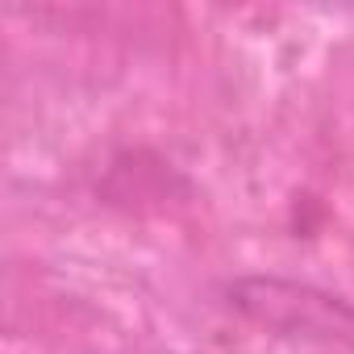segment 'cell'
Masks as SVG:
<instances>
[{"mask_svg":"<svg viewBox=\"0 0 354 354\" xmlns=\"http://www.w3.org/2000/svg\"><path fill=\"white\" fill-rule=\"evenodd\" d=\"M230 304L246 321L279 337L354 350V304L317 283H296L279 275H246L230 283Z\"/></svg>","mask_w":354,"mask_h":354,"instance_id":"6da1fadb","label":"cell"}]
</instances>
